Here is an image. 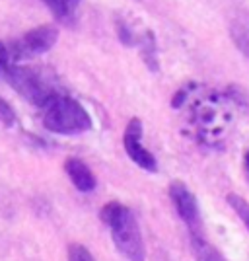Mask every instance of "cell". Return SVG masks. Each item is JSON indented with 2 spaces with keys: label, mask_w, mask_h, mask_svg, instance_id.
<instances>
[{
  "label": "cell",
  "mask_w": 249,
  "mask_h": 261,
  "mask_svg": "<svg viewBox=\"0 0 249 261\" xmlns=\"http://www.w3.org/2000/svg\"><path fill=\"white\" fill-rule=\"evenodd\" d=\"M41 2L51 10L54 20L63 25H74L78 8L82 4V0H41Z\"/></svg>",
  "instance_id": "obj_8"
},
{
  "label": "cell",
  "mask_w": 249,
  "mask_h": 261,
  "mask_svg": "<svg viewBox=\"0 0 249 261\" xmlns=\"http://www.w3.org/2000/svg\"><path fill=\"white\" fill-rule=\"evenodd\" d=\"M243 168H245V174L249 177V152L245 154V158H243Z\"/></svg>",
  "instance_id": "obj_14"
},
{
  "label": "cell",
  "mask_w": 249,
  "mask_h": 261,
  "mask_svg": "<svg viewBox=\"0 0 249 261\" xmlns=\"http://www.w3.org/2000/svg\"><path fill=\"white\" fill-rule=\"evenodd\" d=\"M0 121H2L6 127H14V125L18 123L16 111L12 109V106L6 99H2V98H0Z\"/></svg>",
  "instance_id": "obj_12"
},
{
  "label": "cell",
  "mask_w": 249,
  "mask_h": 261,
  "mask_svg": "<svg viewBox=\"0 0 249 261\" xmlns=\"http://www.w3.org/2000/svg\"><path fill=\"white\" fill-rule=\"evenodd\" d=\"M65 172L70 177V181L74 184V187L82 193H90L96 189V175L90 170V166L86 162H82L80 158H66L65 162Z\"/></svg>",
  "instance_id": "obj_7"
},
{
  "label": "cell",
  "mask_w": 249,
  "mask_h": 261,
  "mask_svg": "<svg viewBox=\"0 0 249 261\" xmlns=\"http://www.w3.org/2000/svg\"><path fill=\"white\" fill-rule=\"evenodd\" d=\"M0 78L6 84H10L20 96H23L30 103H33L35 108L39 109L43 108V106H47L61 92L39 70H35L32 66H22L18 65V63H10V66L2 72Z\"/></svg>",
  "instance_id": "obj_3"
},
{
  "label": "cell",
  "mask_w": 249,
  "mask_h": 261,
  "mask_svg": "<svg viewBox=\"0 0 249 261\" xmlns=\"http://www.w3.org/2000/svg\"><path fill=\"white\" fill-rule=\"evenodd\" d=\"M59 41V30L54 25H39L33 28L23 35L12 39L8 45V51L14 63H22L27 59H33L37 55H43L51 51L54 43Z\"/></svg>",
  "instance_id": "obj_4"
},
{
  "label": "cell",
  "mask_w": 249,
  "mask_h": 261,
  "mask_svg": "<svg viewBox=\"0 0 249 261\" xmlns=\"http://www.w3.org/2000/svg\"><path fill=\"white\" fill-rule=\"evenodd\" d=\"M10 63H14V61H12L10 51H8V45L0 41V76H2V72L10 66Z\"/></svg>",
  "instance_id": "obj_13"
},
{
  "label": "cell",
  "mask_w": 249,
  "mask_h": 261,
  "mask_svg": "<svg viewBox=\"0 0 249 261\" xmlns=\"http://www.w3.org/2000/svg\"><path fill=\"white\" fill-rule=\"evenodd\" d=\"M191 250L197 261H226L214 246L206 242L205 236H191Z\"/></svg>",
  "instance_id": "obj_9"
},
{
  "label": "cell",
  "mask_w": 249,
  "mask_h": 261,
  "mask_svg": "<svg viewBox=\"0 0 249 261\" xmlns=\"http://www.w3.org/2000/svg\"><path fill=\"white\" fill-rule=\"evenodd\" d=\"M123 146H125L127 156L139 168L152 172V174L158 170V162H156L154 154L142 146V121L139 117H132L127 123V129L123 133Z\"/></svg>",
  "instance_id": "obj_6"
},
{
  "label": "cell",
  "mask_w": 249,
  "mask_h": 261,
  "mask_svg": "<svg viewBox=\"0 0 249 261\" xmlns=\"http://www.w3.org/2000/svg\"><path fill=\"white\" fill-rule=\"evenodd\" d=\"M68 261H96L86 246L82 244H70L68 246Z\"/></svg>",
  "instance_id": "obj_11"
},
{
  "label": "cell",
  "mask_w": 249,
  "mask_h": 261,
  "mask_svg": "<svg viewBox=\"0 0 249 261\" xmlns=\"http://www.w3.org/2000/svg\"><path fill=\"white\" fill-rule=\"evenodd\" d=\"M228 205L232 207V211L238 215L239 218H241V222L245 224V228L249 230V203L243 199V197L236 195V193H230V195L226 197Z\"/></svg>",
  "instance_id": "obj_10"
},
{
  "label": "cell",
  "mask_w": 249,
  "mask_h": 261,
  "mask_svg": "<svg viewBox=\"0 0 249 261\" xmlns=\"http://www.w3.org/2000/svg\"><path fill=\"white\" fill-rule=\"evenodd\" d=\"M170 199L174 203L175 213L181 217L185 226L189 228L191 236H203V220H201V211L197 197L191 193V189L183 181H172L170 184Z\"/></svg>",
  "instance_id": "obj_5"
},
{
  "label": "cell",
  "mask_w": 249,
  "mask_h": 261,
  "mask_svg": "<svg viewBox=\"0 0 249 261\" xmlns=\"http://www.w3.org/2000/svg\"><path fill=\"white\" fill-rule=\"evenodd\" d=\"M41 119L45 129L57 135H80L92 129L90 113L78 99L65 92H59L47 106L41 108Z\"/></svg>",
  "instance_id": "obj_2"
},
{
  "label": "cell",
  "mask_w": 249,
  "mask_h": 261,
  "mask_svg": "<svg viewBox=\"0 0 249 261\" xmlns=\"http://www.w3.org/2000/svg\"><path fill=\"white\" fill-rule=\"evenodd\" d=\"M99 218L107 224L115 248L129 261H146L144 240L134 213L119 201H111L99 211Z\"/></svg>",
  "instance_id": "obj_1"
}]
</instances>
